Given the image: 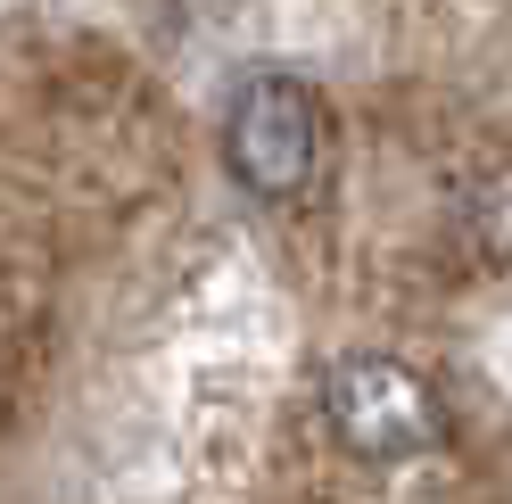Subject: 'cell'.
Masks as SVG:
<instances>
[{"label": "cell", "mask_w": 512, "mask_h": 504, "mask_svg": "<svg viewBox=\"0 0 512 504\" xmlns=\"http://www.w3.org/2000/svg\"><path fill=\"white\" fill-rule=\"evenodd\" d=\"M323 430L356 463L389 471V463L438 455L446 438H455V414H446V397H438V381L422 364L364 348V356H339L323 372Z\"/></svg>", "instance_id": "cell-1"}, {"label": "cell", "mask_w": 512, "mask_h": 504, "mask_svg": "<svg viewBox=\"0 0 512 504\" xmlns=\"http://www.w3.org/2000/svg\"><path fill=\"white\" fill-rule=\"evenodd\" d=\"M223 166L248 199L290 207L323 166V100L298 75H248L223 100Z\"/></svg>", "instance_id": "cell-2"}, {"label": "cell", "mask_w": 512, "mask_h": 504, "mask_svg": "<svg viewBox=\"0 0 512 504\" xmlns=\"http://www.w3.org/2000/svg\"><path fill=\"white\" fill-rule=\"evenodd\" d=\"M463 224H471V240L488 248L496 265H512V166H496V174H479V182H471Z\"/></svg>", "instance_id": "cell-3"}]
</instances>
